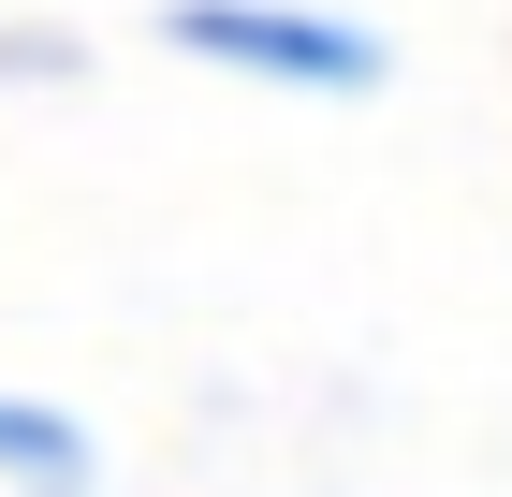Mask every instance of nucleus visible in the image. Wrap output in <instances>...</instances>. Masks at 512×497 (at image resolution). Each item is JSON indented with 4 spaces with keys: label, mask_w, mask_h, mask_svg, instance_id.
Instances as JSON below:
<instances>
[{
    "label": "nucleus",
    "mask_w": 512,
    "mask_h": 497,
    "mask_svg": "<svg viewBox=\"0 0 512 497\" xmlns=\"http://www.w3.org/2000/svg\"><path fill=\"white\" fill-rule=\"evenodd\" d=\"M161 44H191L220 74H278V88H381V44L337 15H293V0H176Z\"/></svg>",
    "instance_id": "f257e3e1"
},
{
    "label": "nucleus",
    "mask_w": 512,
    "mask_h": 497,
    "mask_svg": "<svg viewBox=\"0 0 512 497\" xmlns=\"http://www.w3.org/2000/svg\"><path fill=\"white\" fill-rule=\"evenodd\" d=\"M0 483H30V497H88V439L59 410H30V395H0Z\"/></svg>",
    "instance_id": "f03ea898"
}]
</instances>
